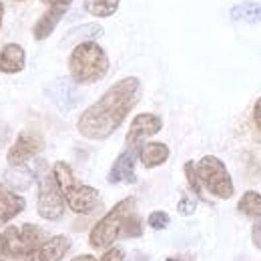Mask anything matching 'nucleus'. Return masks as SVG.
<instances>
[{"instance_id": "obj_1", "label": "nucleus", "mask_w": 261, "mask_h": 261, "mask_svg": "<svg viewBox=\"0 0 261 261\" xmlns=\"http://www.w3.org/2000/svg\"><path fill=\"white\" fill-rule=\"evenodd\" d=\"M139 98L141 81L137 76H125L117 81L102 93V97L81 113L76 121V130L89 141L109 139L125 123Z\"/></svg>"}, {"instance_id": "obj_2", "label": "nucleus", "mask_w": 261, "mask_h": 261, "mask_svg": "<svg viewBox=\"0 0 261 261\" xmlns=\"http://www.w3.org/2000/svg\"><path fill=\"white\" fill-rule=\"evenodd\" d=\"M111 61L107 50L95 42L87 40L76 44L68 55V72L76 85H93L107 76Z\"/></svg>"}, {"instance_id": "obj_3", "label": "nucleus", "mask_w": 261, "mask_h": 261, "mask_svg": "<svg viewBox=\"0 0 261 261\" xmlns=\"http://www.w3.org/2000/svg\"><path fill=\"white\" fill-rule=\"evenodd\" d=\"M53 175H55V179L59 183V189L65 197V203L70 207V211H74L79 215H87V213L95 211L100 205V193L95 187L81 183L74 177V173H72L68 163L57 161L53 165Z\"/></svg>"}, {"instance_id": "obj_4", "label": "nucleus", "mask_w": 261, "mask_h": 261, "mask_svg": "<svg viewBox=\"0 0 261 261\" xmlns=\"http://www.w3.org/2000/svg\"><path fill=\"white\" fill-rule=\"evenodd\" d=\"M133 213H137L135 197L121 199L102 219H98L89 233V243L93 249H109L117 239H123L125 225Z\"/></svg>"}, {"instance_id": "obj_5", "label": "nucleus", "mask_w": 261, "mask_h": 261, "mask_svg": "<svg viewBox=\"0 0 261 261\" xmlns=\"http://www.w3.org/2000/svg\"><path fill=\"white\" fill-rule=\"evenodd\" d=\"M46 233L38 225L24 223L0 233V261H22L44 241Z\"/></svg>"}, {"instance_id": "obj_6", "label": "nucleus", "mask_w": 261, "mask_h": 261, "mask_svg": "<svg viewBox=\"0 0 261 261\" xmlns=\"http://www.w3.org/2000/svg\"><path fill=\"white\" fill-rule=\"evenodd\" d=\"M195 169L203 189H207L213 197L223 199V201L233 197V193H235L233 179L229 175L227 165L223 163L219 157L205 155L195 163Z\"/></svg>"}, {"instance_id": "obj_7", "label": "nucleus", "mask_w": 261, "mask_h": 261, "mask_svg": "<svg viewBox=\"0 0 261 261\" xmlns=\"http://www.w3.org/2000/svg\"><path fill=\"white\" fill-rule=\"evenodd\" d=\"M66 203L59 189V183L53 175V169H42L38 177V195H36V213L46 221H59L65 215Z\"/></svg>"}, {"instance_id": "obj_8", "label": "nucleus", "mask_w": 261, "mask_h": 261, "mask_svg": "<svg viewBox=\"0 0 261 261\" xmlns=\"http://www.w3.org/2000/svg\"><path fill=\"white\" fill-rule=\"evenodd\" d=\"M44 149V139L36 130H22L10 145L6 153V161L10 167H24L29 161H33L36 155H40Z\"/></svg>"}, {"instance_id": "obj_9", "label": "nucleus", "mask_w": 261, "mask_h": 261, "mask_svg": "<svg viewBox=\"0 0 261 261\" xmlns=\"http://www.w3.org/2000/svg\"><path fill=\"white\" fill-rule=\"evenodd\" d=\"M163 129V119L153 113H141L133 119L129 130H127V147L129 149H141V145L157 135Z\"/></svg>"}, {"instance_id": "obj_10", "label": "nucleus", "mask_w": 261, "mask_h": 261, "mask_svg": "<svg viewBox=\"0 0 261 261\" xmlns=\"http://www.w3.org/2000/svg\"><path fill=\"white\" fill-rule=\"evenodd\" d=\"M139 159V149H125L117 159L113 167L109 169V175H107V181L111 185H119V183H125V185H133L137 183V175H135V163Z\"/></svg>"}, {"instance_id": "obj_11", "label": "nucleus", "mask_w": 261, "mask_h": 261, "mask_svg": "<svg viewBox=\"0 0 261 261\" xmlns=\"http://www.w3.org/2000/svg\"><path fill=\"white\" fill-rule=\"evenodd\" d=\"M70 245H72V241L66 235L48 237L27 257V261H61L68 253Z\"/></svg>"}, {"instance_id": "obj_12", "label": "nucleus", "mask_w": 261, "mask_h": 261, "mask_svg": "<svg viewBox=\"0 0 261 261\" xmlns=\"http://www.w3.org/2000/svg\"><path fill=\"white\" fill-rule=\"evenodd\" d=\"M48 95L53 98V102L61 109V111H70L79 105V89H76V83L70 79V76H61L57 79L50 89H48Z\"/></svg>"}, {"instance_id": "obj_13", "label": "nucleus", "mask_w": 261, "mask_h": 261, "mask_svg": "<svg viewBox=\"0 0 261 261\" xmlns=\"http://www.w3.org/2000/svg\"><path fill=\"white\" fill-rule=\"evenodd\" d=\"M68 6H70V4H55V6H48V8L40 14V18L34 22V27H33L34 38H36V40H44V38H48L50 34L55 33V29H57L59 22L63 20V16L68 12Z\"/></svg>"}, {"instance_id": "obj_14", "label": "nucleus", "mask_w": 261, "mask_h": 261, "mask_svg": "<svg viewBox=\"0 0 261 261\" xmlns=\"http://www.w3.org/2000/svg\"><path fill=\"white\" fill-rule=\"evenodd\" d=\"M24 209H27L24 197L18 195V193L12 191L6 183L0 181V223L12 221V219L18 217Z\"/></svg>"}, {"instance_id": "obj_15", "label": "nucleus", "mask_w": 261, "mask_h": 261, "mask_svg": "<svg viewBox=\"0 0 261 261\" xmlns=\"http://www.w3.org/2000/svg\"><path fill=\"white\" fill-rule=\"evenodd\" d=\"M27 66V53L20 44L8 42L0 48V72L2 74H18Z\"/></svg>"}, {"instance_id": "obj_16", "label": "nucleus", "mask_w": 261, "mask_h": 261, "mask_svg": "<svg viewBox=\"0 0 261 261\" xmlns=\"http://www.w3.org/2000/svg\"><path fill=\"white\" fill-rule=\"evenodd\" d=\"M169 157H171V149L165 143H159V141L143 143L141 149H139V161L145 169L161 167L169 161Z\"/></svg>"}, {"instance_id": "obj_17", "label": "nucleus", "mask_w": 261, "mask_h": 261, "mask_svg": "<svg viewBox=\"0 0 261 261\" xmlns=\"http://www.w3.org/2000/svg\"><path fill=\"white\" fill-rule=\"evenodd\" d=\"M229 18L233 22H245V24H257L261 22V4L255 0H243L229 8Z\"/></svg>"}, {"instance_id": "obj_18", "label": "nucleus", "mask_w": 261, "mask_h": 261, "mask_svg": "<svg viewBox=\"0 0 261 261\" xmlns=\"http://www.w3.org/2000/svg\"><path fill=\"white\" fill-rule=\"evenodd\" d=\"M102 27L97 24V22H87V24H81V27H76V29H72V31H68L65 34V40H63V44H70V42H74V46L76 44H81V42H87V40H95L98 36H102Z\"/></svg>"}, {"instance_id": "obj_19", "label": "nucleus", "mask_w": 261, "mask_h": 261, "mask_svg": "<svg viewBox=\"0 0 261 261\" xmlns=\"http://www.w3.org/2000/svg\"><path fill=\"white\" fill-rule=\"evenodd\" d=\"M237 211L245 215L247 219H261V193L257 191H245L237 201Z\"/></svg>"}, {"instance_id": "obj_20", "label": "nucleus", "mask_w": 261, "mask_h": 261, "mask_svg": "<svg viewBox=\"0 0 261 261\" xmlns=\"http://www.w3.org/2000/svg\"><path fill=\"white\" fill-rule=\"evenodd\" d=\"M121 6V0H85L83 8L87 14L95 18H109L113 16Z\"/></svg>"}, {"instance_id": "obj_21", "label": "nucleus", "mask_w": 261, "mask_h": 261, "mask_svg": "<svg viewBox=\"0 0 261 261\" xmlns=\"http://www.w3.org/2000/svg\"><path fill=\"white\" fill-rule=\"evenodd\" d=\"M34 175L27 169V167H12L8 173H6V185L10 189H29L31 183H33Z\"/></svg>"}, {"instance_id": "obj_22", "label": "nucleus", "mask_w": 261, "mask_h": 261, "mask_svg": "<svg viewBox=\"0 0 261 261\" xmlns=\"http://www.w3.org/2000/svg\"><path fill=\"white\" fill-rule=\"evenodd\" d=\"M183 171H185V177H187V183H189L191 191H193L199 199H205V197H203V185H201V181H199L195 163H193V161H187L185 167H183Z\"/></svg>"}, {"instance_id": "obj_23", "label": "nucleus", "mask_w": 261, "mask_h": 261, "mask_svg": "<svg viewBox=\"0 0 261 261\" xmlns=\"http://www.w3.org/2000/svg\"><path fill=\"white\" fill-rule=\"evenodd\" d=\"M147 223H149V227H151V229H155V231H161V229L169 227V223H171V217H169L165 211H153V213L149 215Z\"/></svg>"}, {"instance_id": "obj_24", "label": "nucleus", "mask_w": 261, "mask_h": 261, "mask_svg": "<svg viewBox=\"0 0 261 261\" xmlns=\"http://www.w3.org/2000/svg\"><path fill=\"white\" fill-rule=\"evenodd\" d=\"M195 209H197V201L191 199V197H181V201L177 203V211H179V215H183V217L193 215Z\"/></svg>"}, {"instance_id": "obj_25", "label": "nucleus", "mask_w": 261, "mask_h": 261, "mask_svg": "<svg viewBox=\"0 0 261 261\" xmlns=\"http://www.w3.org/2000/svg\"><path fill=\"white\" fill-rule=\"evenodd\" d=\"M98 261H125V251L121 247H111L107 249V253H102Z\"/></svg>"}, {"instance_id": "obj_26", "label": "nucleus", "mask_w": 261, "mask_h": 261, "mask_svg": "<svg viewBox=\"0 0 261 261\" xmlns=\"http://www.w3.org/2000/svg\"><path fill=\"white\" fill-rule=\"evenodd\" d=\"M251 243H253V247H257L261 251V221H255L251 225Z\"/></svg>"}, {"instance_id": "obj_27", "label": "nucleus", "mask_w": 261, "mask_h": 261, "mask_svg": "<svg viewBox=\"0 0 261 261\" xmlns=\"http://www.w3.org/2000/svg\"><path fill=\"white\" fill-rule=\"evenodd\" d=\"M8 139H10V127L4 125V123H0V149L8 143Z\"/></svg>"}, {"instance_id": "obj_28", "label": "nucleus", "mask_w": 261, "mask_h": 261, "mask_svg": "<svg viewBox=\"0 0 261 261\" xmlns=\"http://www.w3.org/2000/svg\"><path fill=\"white\" fill-rule=\"evenodd\" d=\"M253 123H255V127L261 130V97L257 98V102H255V107H253Z\"/></svg>"}, {"instance_id": "obj_29", "label": "nucleus", "mask_w": 261, "mask_h": 261, "mask_svg": "<svg viewBox=\"0 0 261 261\" xmlns=\"http://www.w3.org/2000/svg\"><path fill=\"white\" fill-rule=\"evenodd\" d=\"M46 6H55V4H72V0H40Z\"/></svg>"}, {"instance_id": "obj_30", "label": "nucleus", "mask_w": 261, "mask_h": 261, "mask_svg": "<svg viewBox=\"0 0 261 261\" xmlns=\"http://www.w3.org/2000/svg\"><path fill=\"white\" fill-rule=\"evenodd\" d=\"M70 261H97L93 255H76V257H72Z\"/></svg>"}, {"instance_id": "obj_31", "label": "nucleus", "mask_w": 261, "mask_h": 261, "mask_svg": "<svg viewBox=\"0 0 261 261\" xmlns=\"http://www.w3.org/2000/svg\"><path fill=\"white\" fill-rule=\"evenodd\" d=\"M2 18H4V4L0 2V31H2Z\"/></svg>"}, {"instance_id": "obj_32", "label": "nucleus", "mask_w": 261, "mask_h": 261, "mask_svg": "<svg viewBox=\"0 0 261 261\" xmlns=\"http://www.w3.org/2000/svg\"><path fill=\"white\" fill-rule=\"evenodd\" d=\"M167 261H179V259H167Z\"/></svg>"}, {"instance_id": "obj_33", "label": "nucleus", "mask_w": 261, "mask_h": 261, "mask_svg": "<svg viewBox=\"0 0 261 261\" xmlns=\"http://www.w3.org/2000/svg\"><path fill=\"white\" fill-rule=\"evenodd\" d=\"M16 2H24V0H16Z\"/></svg>"}, {"instance_id": "obj_34", "label": "nucleus", "mask_w": 261, "mask_h": 261, "mask_svg": "<svg viewBox=\"0 0 261 261\" xmlns=\"http://www.w3.org/2000/svg\"><path fill=\"white\" fill-rule=\"evenodd\" d=\"M22 261H27V259H22Z\"/></svg>"}]
</instances>
